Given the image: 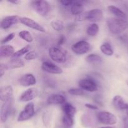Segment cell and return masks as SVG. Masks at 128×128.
Listing matches in <instances>:
<instances>
[{
    "mask_svg": "<svg viewBox=\"0 0 128 128\" xmlns=\"http://www.w3.org/2000/svg\"><path fill=\"white\" fill-rule=\"evenodd\" d=\"M109 30L114 34H120L128 28V21L120 18H111L106 21Z\"/></svg>",
    "mask_w": 128,
    "mask_h": 128,
    "instance_id": "1",
    "label": "cell"
},
{
    "mask_svg": "<svg viewBox=\"0 0 128 128\" xmlns=\"http://www.w3.org/2000/svg\"><path fill=\"white\" fill-rule=\"evenodd\" d=\"M103 19V12L100 9H92L85 11L81 14L75 17L76 21H88V22H99Z\"/></svg>",
    "mask_w": 128,
    "mask_h": 128,
    "instance_id": "2",
    "label": "cell"
},
{
    "mask_svg": "<svg viewBox=\"0 0 128 128\" xmlns=\"http://www.w3.org/2000/svg\"><path fill=\"white\" fill-rule=\"evenodd\" d=\"M32 10L41 16H46L50 11V4L46 1L38 0L31 2Z\"/></svg>",
    "mask_w": 128,
    "mask_h": 128,
    "instance_id": "3",
    "label": "cell"
},
{
    "mask_svg": "<svg viewBox=\"0 0 128 128\" xmlns=\"http://www.w3.org/2000/svg\"><path fill=\"white\" fill-rule=\"evenodd\" d=\"M50 58L59 64L64 63L66 61V54L64 51L57 47H51L48 50Z\"/></svg>",
    "mask_w": 128,
    "mask_h": 128,
    "instance_id": "4",
    "label": "cell"
},
{
    "mask_svg": "<svg viewBox=\"0 0 128 128\" xmlns=\"http://www.w3.org/2000/svg\"><path fill=\"white\" fill-rule=\"evenodd\" d=\"M99 122L105 125H114L117 123V117L114 114L108 111H101L97 115Z\"/></svg>",
    "mask_w": 128,
    "mask_h": 128,
    "instance_id": "5",
    "label": "cell"
},
{
    "mask_svg": "<svg viewBox=\"0 0 128 128\" xmlns=\"http://www.w3.org/2000/svg\"><path fill=\"white\" fill-rule=\"evenodd\" d=\"M35 112L34 105L32 102H30L25 106L23 110L21 111L18 117V122L26 121L31 119L34 116Z\"/></svg>",
    "mask_w": 128,
    "mask_h": 128,
    "instance_id": "6",
    "label": "cell"
},
{
    "mask_svg": "<svg viewBox=\"0 0 128 128\" xmlns=\"http://www.w3.org/2000/svg\"><path fill=\"white\" fill-rule=\"evenodd\" d=\"M91 49V45L86 41H80L73 44L71 46V50L76 54H84L88 52Z\"/></svg>",
    "mask_w": 128,
    "mask_h": 128,
    "instance_id": "7",
    "label": "cell"
},
{
    "mask_svg": "<svg viewBox=\"0 0 128 128\" xmlns=\"http://www.w3.org/2000/svg\"><path fill=\"white\" fill-rule=\"evenodd\" d=\"M78 85L81 90L89 92H94L98 90V86L96 82L92 79L89 78L81 79L79 81Z\"/></svg>",
    "mask_w": 128,
    "mask_h": 128,
    "instance_id": "8",
    "label": "cell"
},
{
    "mask_svg": "<svg viewBox=\"0 0 128 128\" xmlns=\"http://www.w3.org/2000/svg\"><path fill=\"white\" fill-rule=\"evenodd\" d=\"M12 105V99L4 102L0 110V120L1 123L6 122L11 114Z\"/></svg>",
    "mask_w": 128,
    "mask_h": 128,
    "instance_id": "9",
    "label": "cell"
},
{
    "mask_svg": "<svg viewBox=\"0 0 128 128\" xmlns=\"http://www.w3.org/2000/svg\"><path fill=\"white\" fill-rule=\"evenodd\" d=\"M20 23L22 24L25 25L26 26L30 28L36 30L38 31H40V32H46V29L43 26H42L38 22L35 21L32 19L30 18L21 17V19H20Z\"/></svg>",
    "mask_w": 128,
    "mask_h": 128,
    "instance_id": "10",
    "label": "cell"
},
{
    "mask_svg": "<svg viewBox=\"0 0 128 128\" xmlns=\"http://www.w3.org/2000/svg\"><path fill=\"white\" fill-rule=\"evenodd\" d=\"M21 17L17 15L9 16L4 18L1 21V28L3 30H8L13 25L20 22Z\"/></svg>",
    "mask_w": 128,
    "mask_h": 128,
    "instance_id": "11",
    "label": "cell"
},
{
    "mask_svg": "<svg viewBox=\"0 0 128 128\" xmlns=\"http://www.w3.org/2000/svg\"><path fill=\"white\" fill-rule=\"evenodd\" d=\"M41 69L45 72L52 74H60L62 73V70L61 68L50 61H44L42 62Z\"/></svg>",
    "mask_w": 128,
    "mask_h": 128,
    "instance_id": "12",
    "label": "cell"
},
{
    "mask_svg": "<svg viewBox=\"0 0 128 128\" xmlns=\"http://www.w3.org/2000/svg\"><path fill=\"white\" fill-rule=\"evenodd\" d=\"M38 94V90L35 88H31L21 94L20 98V101L21 102H30L34 100Z\"/></svg>",
    "mask_w": 128,
    "mask_h": 128,
    "instance_id": "13",
    "label": "cell"
},
{
    "mask_svg": "<svg viewBox=\"0 0 128 128\" xmlns=\"http://www.w3.org/2000/svg\"><path fill=\"white\" fill-rule=\"evenodd\" d=\"M13 89L10 85L4 86L0 88V100L2 102L11 100L12 99Z\"/></svg>",
    "mask_w": 128,
    "mask_h": 128,
    "instance_id": "14",
    "label": "cell"
},
{
    "mask_svg": "<svg viewBox=\"0 0 128 128\" xmlns=\"http://www.w3.org/2000/svg\"><path fill=\"white\" fill-rule=\"evenodd\" d=\"M19 82L21 86L28 87L36 84V79L32 74H25L19 79Z\"/></svg>",
    "mask_w": 128,
    "mask_h": 128,
    "instance_id": "15",
    "label": "cell"
},
{
    "mask_svg": "<svg viewBox=\"0 0 128 128\" xmlns=\"http://www.w3.org/2000/svg\"><path fill=\"white\" fill-rule=\"evenodd\" d=\"M112 104L117 110L124 112H128V103H126L124 99L120 95H116L112 100Z\"/></svg>",
    "mask_w": 128,
    "mask_h": 128,
    "instance_id": "16",
    "label": "cell"
},
{
    "mask_svg": "<svg viewBox=\"0 0 128 128\" xmlns=\"http://www.w3.org/2000/svg\"><path fill=\"white\" fill-rule=\"evenodd\" d=\"M46 101L48 104H64L66 101V99L62 94H52L48 96Z\"/></svg>",
    "mask_w": 128,
    "mask_h": 128,
    "instance_id": "17",
    "label": "cell"
},
{
    "mask_svg": "<svg viewBox=\"0 0 128 128\" xmlns=\"http://www.w3.org/2000/svg\"><path fill=\"white\" fill-rule=\"evenodd\" d=\"M14 49L11 45H1L0 47V57L8 58L12 57L14 54Z\"/></svg>",
    "mask_w": 128,
    "mask_h": 128,
    "instance_id": "18",
    "label": "cell"
},
{
    "mask_svg": "<svg viewBox=\"0 0 128 128\" xmlns=\"http://www.w3.org/2000/svg\"><path fill=\"white\" fill-rule=\"evenodd\" d=\"M70 11L72 14L79 16L84 12V6L81 1H74L73 4L71 6Z\"/></svg>",
    "mask_w": 128,
    "mask_h": 128,
    "instance_id": "19",
    "label": "cell"
},
{
    "mask_svg": "<svg viewBox=\"0 0 128 128\" xmlns=\"http://www.w3.org/2000/svg\"><path fill=\"white\" fill-rule=\"evenodd\" d=\"M62 110L63 114L68 115L74 118L76 112V109L73 105L69 102H65L62 106Z\"/></svg>",
    "mask_w": 128,
    "mask_h": 128,
    "instance_id": "20",
    "label": "cell"
},
{
    "mask_svg": "<svg viewBox=\"0 0 128 128\" xmlns=\"http://www.w3.org/2000/svg\"><path fill=\"white\" fill-rule=\"evenodd\" d=\"M8 70H13V69L21 68L24 66V62L20 58L11 59L7 64Z\"/></svg>",
    "mask_w": 128,
    "mask_h": 128,
    "instance_id": "21",
    "label": "cell"
},
{
    "mask_svg": "<svg viewBox=\"0 0 128 128\" xmlns=\"http://www.w3.org/2000/svg\"><path fill=\"white\" fill-rule=\"evenodd\" d=\"M108 10L111 14L116 16V18H120L122 19H125L126 18V13L123 11H122L121 9L118 8L117 6L111 5V6H109L108 7Z\"/></svg>",
    "mask_w": 128,
    "mask_h": 128,
    "instance_id": "22",
    "label": "cell"
},
{
    "mask_svg": "<svg viewBox=\"0 0 128 128\" xmlns=\"http://www.w3.org/2000/svg\"><path fill=\"white\" fill-rule=\"evenodd\" d=\"M86 62L91 64H98L102 61V59L100 55L97 54H90L86 57Z\"/></svg>",
    "mask_w": 128,
    "mask_h": 128,
    "instance_id": "23",
    "label": "cell"
},
{
    "mask_svg": "<svg viewBox=\"0 0 128 128\" xmlns=\"http://www.w3.org/2000/svg\"><path fill=\"white\" fill-rule=\"evenodd\" d=\"M100 50L104 54L108 56H111L114 54V50L112 46L108 42H104L103 44H102L100 47Z\"/></svg>",
    "mask_w": 128,
    "mask_h": 128,
    "instance_id": "24",
    "label": "cell"
},
{
    "mask_svg": "<svg viewBox=\"0 0 128 128\" xmlns=\"http://www.w3.org/2000/svg\"><path fill=\"white\" fill-rule=\"evenodd\" d=\"M31 50V46L30 45H27V46H24V47L22 48L20 50H18L17 51L14 52L12 56L11 57V59H16V58H20L23 55H26L28 52H29Z\"/></svg>",
    "mask_w": 128,
    "mask_h": 128,
    "instance_id": "25",
    "label": "cell"
},
{
    "mask_svg": "<svg viewBox=\"0 0 128 128\" xmlns=\"http://www.w3.org/2000/svg\"><path fill=\"white\" fill-rule=\"evenodd\" d=\"M99 32V26L96 23L90 24L86 29V33L88 36L94 37L96 36Z\"/></svg>",
    "mask_w": 128,
    "mask_h": 128,
    "instance_id": "26",
    "label": "cell"
},
{
    "mask_svg": "<svg viewBox=\"0 0 128 128\" xmlns=\"http://www.w3.org/2000/svg\"><path fill=\"white\" fill-rule=\"evenodd\" d=\"M42 120L44 126L46 128H50L51 125V116L48 111H44L42 116Z\"/></svg>",
    "mask_w": 128,
    "mask_h": 128,
    "instance_id": "27",
    "label": "cell"
},
{
    "mask_svg": "<svg viewBox=\"0 0 128 128\" xmlns=\"http://www.w3.org/2000/svg\"><path fill=\"white\" fill-rule=\"evenodd\" d=\"M62 122L66 128H71L74 124V118L68 115L63 114L62 118Z\"/></svg>",
    "mask_w": 128,
    "mask_h": 128,
    "instance_id": "28",
    "label": "cell"
},
{
    "mask_svg": "<svg viewBox=\"0 0 128 128\" xmlns=\"http://www.w3.org/2000/svg\"><path fill=\"white\" fill-rule=\"evenodd\" d=\"M19 36L28 42H31L33 41L32 35L28 31H21L19 32Z\"/></svg>",
    "mask_w": 128,
    "mask_h": 128,
    "instance_id": "29",
    "label": "cell"
},
{
    "mask_svg": "<svg viewBox=\"0 0 128 128\" xmlns=\"http://www.w3.org/2000/svg\"><path fill=\"white\" fill-rule=\"evenodd\" d=\"M51 26L54 30L56 31H61L64 29L63 23L61 21L53 20L51 22Z\"/></svg>",
    "mask_w": 128,
    "mask_h": 128,
    "instance_id": "30",
    "label": "cell"
},
{
    "mask_svg": "<svg viewBox=\"0 0 128 128\" xmlns=\"http://www.w3.org/2000/svg\"><path fill=\"white\" fill-rule=\"evenodd\" d=\"M68 93L73 96H82L84 91L81 88H71L68 90Z\"/></svg>",
    "mask_w": 128,
    "mask_h": 128,
    "instance_id": "31",
    "label": "cell"
},
{
    "mask_svg": "<svg viewBox=\"0 0 128 128\" xmlns=\"http://www.w3.org/2000/svg\"><path fill=\"white\" fill-rule=\"evenodd\" d=\"M38 58V54L36 52L33 51H30L28 52L24 56V60L30 61V60H33L35 59H37Z\"/></svg>",
    "mask_w": 128,
    "mask_h": 128,
    "instance_id": "32",
    "label": "cell"
},
{
    "mask_svg": "<svg viewBox=\"0 0 128 128\" xmlns=\"http://www.w3.org/2000/svg\"><path fill=\"white\" fill-rule=\"evenodd\" d=\"M15 36V33L14 32H11V33L9 34L7 36H6L5 38H4L2 40H1V44H6L7 42L11 41L12 39L14 38Z\"/></svg>",
    "mask_w": 128,
    "mask_h": 128,
    "instance_id": "33",
    "label": "cell"
},
{
    "mask_svg": "<svg viewBox=\"0 0 128 128\" xmlns=\"http://www.w3.org/2000/svg\"><path fill=\"white\" fill-rule=\"evenodd\" d=\"M8 70L7 65L6 64L1 63L0 65V78H2L5 73L6 70Z\"/></svg>",
    "mask_w": 128,
    "mask_h": 128,
    "instance_id": "34",
    "label": "cell"
},
{
    "mask_svg": "<svg viewBox=\"0 0 128 128\" xmlns=\"http://www.w3.org/2000/svg\"><path fill=\"white\" fill-rule=\"evenodd\" d=\"M123 128H128V113H125L123 117Z\"/></svg>",
    "mask_w": 128,
    "mask_h": 128,
    "instance_id": "35",
    "label": "cell"
},
{
    "mask_svg": "<svg viewBox=\"0 0 128 128\" xmlns=\"http://www.w3.org/2000/svg\"><path fill=\"white\" fill-rule=\"evenodd\" d=\"M61 4L63 5L64 6H66V7H68V6H72V4H73L74 1H66V0H63V1H60Z\"/></svg>",
    "mask_w": 128,
    "mask_h": 128,
    "instance_id": "36",
    "label": "cell"
},
{
    "mask_svg": "<svg viewBox=\"0 0 128 128\" xmlns=\"http://www.w3.org/2000/svg\"><path fill=\"white\" fill-rule=\"evenodd\" d=\"M85 106H86L87 108L90 109V110H98L99 109L98 107L96 105L92 104L86 103L85 104Z\"/></svg>",
    "mask_w": 128,
    "mask_h": 128,
    "instance_id": "37",
    "label": "cell"
},
{
    "mask_svg": "<svg viewBox=\"0 0 128 128\" xmlns=\"http://www.w3.org/2000/svg\"><path fill=\"white\" fill-rule=\"evenodd\" d=\"M66 41V38L63 36V35H61L58 39V46H61V45L63 44L64 43V42Z\"/></svg>",
    "mask_w": 128,
    "mask_h": 128,
    "instance_id": "38",
    "label": "cell"
},
{
    "mask_svg": "<svg viewBox=\"0 0 128 128\" xmlns=\"http://www.w3.org/2000/svg\"><path fill=\"white\" fill-rule=\"evenodd\" d=\"M10 3L14 4H19L20 3H21V1H18V0H10V1H8Z\"/></svg>",
    "mask_w": 128,
    "mask_h": 128,
    "instance_id": "39",
    "label": "cell"
},
{
    "mask_svg": "<svg viewBox=\"0 0 128 128\" xmlns=\"http://www.w3.org/2000/svg\"><path fill=\"white\" fill-rule=\"evenodd\" d=\"M100 128H117L114 126H104V127H101Z\"/></svg>",
    "mask_w": 128,
    "mask_h": 128,
    "instance_id": "40",
    "label": "cell"
},
{
    "mask_svg": "<svg viewBox=\"0 0 128 128\" xmlns=\"http://www.w3.org/2000/svg\"><path fill=\"white\" fill-rule=\"evenodd\" d=\"M127 84H128V81H127Z\"/></svg>",
    "mask_w": 128,
    "mask_h": 128,
    "instance_id": "41",
    "label": "cell"
}]
</instances>
